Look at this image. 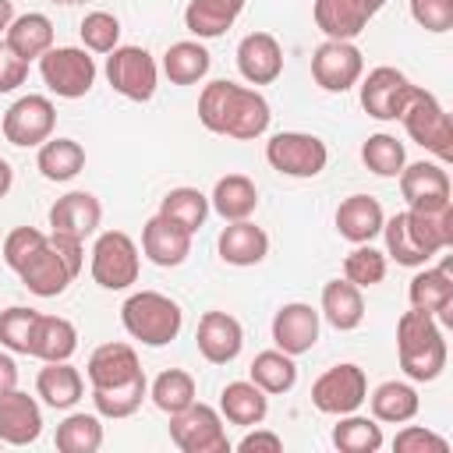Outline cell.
I'll return each instance as SVG.
<instances>
[{"label": "cell", "instance_id": "cell-4", "mask_svg": "<svg viewBox=\"0 0 453 453\" xmlns=\"http://www.w3.org/2000/svg\"><path fill=\"white\" fill-rule=\"evenodd\" d=\"M400 120H403L407 134H411L421 149H428V152L439 156L442 163L453 159V120H449V113L442 110V103H439L428 88H418V85H414V92H411V99H407Z\"/></svg>", "mask_w": 453, "mask_h": 453}, {"label": "cell", "instance_id": "cell-11", "mask_svg": "<svg viewBox=\"0 0 453 453\" xmlns=\"http://www.w3.org/2000/svg\"><path fill=\"white\" fill-rule=\"evenodd\" d=\"M365 71L361 50L350 39H326L311 57V78L326 92H347Z\"/></svg>", "mask_w": 453, "mask_h": 453}, {"label": "cell", "instance_id": "cell-1", "mask_svg": "<svg viewBox=\"0 0 453 453\" xmlns=\"http://www.w3.org/2000/svg\"><path fill=\"white\" fill-rule=\"evenodd\" d=\"M269 103L262 92L234 85V81H209L198 96V120L212 134H230L251 142L269 127Z\"/></svg>", "mask_w": 453, "mask_h": 453}, {"label": "cell", "instance_id": "cell-8", "mask_svg": "<svg viewBox=\"0 0 453 453\" xmlns=\"http://www.w3.org/2000/svg\"><path fill=\"white\" fill-rule=\"evenodd\" d=\"M156 78H159V67H156L149 50H142V46H117V50H110V57H106V81L124 99L149 103L156 96Z\"/></svg>", "mask_w": 453, "mask_h": 453}, {"label": "cell", "instance_id": "cell-9", "mask_svg": "<svg viewBox=\"0 0 453 453\" xmlns=\"http://www.w3.org/2000/svg\"><path fill=\"white\" fill-rule=\"evenodd\" d=\"M92 280L103 290H124L138 280V244L124 230L99 234L92 248Z\"/></svg>", "mask_w": 453, "mask_h": 453}, {"label": "cell", "instance_id": "cell-5", "mask_svg": "<svg viewBox=\"0 0 453 453\" xmlns=\"http://www.w3.org/2000/svg\"><path fill=\"white\" fill-rule=\"evenodd\" d=\"M39 74L53 96L81 99L96 85V60L81 46H50L39 57Z\"/></svg>", "mask_w": 453, "mask_h": 453}, {"label": "cell", "instance_id": "cell-13", "mask_svg": "<svg viewBox=\"0 0 453 453\" xmlns=\"http://www.w3.org/2000/svg\"><path fill=\"white\" fill-rule=\"evenodd\" d=\"M53 124H57V110L50 96H21L4 113V138L21 149L42 145L53 134Z\"/></svg>", "mask_w": 453, "mask_h": 453}, {"label": "cell", "instance_id": "cell-56", "mask_svg": "<svg viewBox=\"0 0 453 453\" xmlns=\"http://www.w3.org/2000/svg\"><path fill=\"white\" fill-rule=\"evenodd\" d=\"M11 21H14V4H11V0H0V35L7 32Z\"/></svg>", "mask_w": 453, "mask_h": 453}, {"label": "cell", "instance_id": "cell-42", "mask_svg": "<svg viewBox=\"0 0 453 453\" xmlns=\"http://www.w3.org/2000/svg\"><path fill=\"white\" fill-rule=\"evenodd\" d=\"M99 446H103V425L96 414H67L57 425L60 453H96Z\"/></svg>", "mask_w": 453, "mask_h": 453}, {"label": "cell", "instance_id": "cell-18", "mask_svg": "<svg viewBox=\"0 0 453 453\" xmlns=\"http://www.w3.org/2000/svg\"><path fill=\"white\" fill-rule=\"evenodd\" d=\"M99 219H103V205L88 191H67L64 198H57L50 205V234L85 241L88 234H96Z\"/></svg>", "mask_w": 453, "mask_h": 453}, {"label": "cell", "instance_id": "cell-31", "mask_svg": "<svg viewBox=\"0 0 453 453\" xmlns=\"http://www.w3.org/2000/svg\"><path fill=\"white\" fill-rule=\"evenodd\" d=\"M322 315L333 329L347 333V329H357L361 319H365V297H361V287H354L350 280H329L322 287Z\"/></svg>", "mask_w": 453, "mask_h": 453}, {"label": "cell", "instance_id": "cell-40", "mask_svg": "<svg viewBox=\"0 0 453 453\" xmlns=\"http://www.w3.org/2000/svg\"><path fill=\"white\" fill-rule=\"evenodd\" d=\"M159 216H166V219H173L195 234L209 216V198L198 188H170L159 202Z\"/></svg>", "mask_w": 453, "mask_h": 453}, {"label": "cell", "instance_id": "cell-37", "mask_svg": "<svg viewBox=\"0 0 453 453\" xmlns=\"http://www.w3.org/2000/svg\"><path fill=\"white\" fill-rule=\"evenodd\" d=\"M251 382H255L265 396H269V393H287V389H294V382H297V365H294V357L283 354L280 347L262 350V354H255V361H251Z\"/></svg>", "mask_w": 453, "mask_h": 453}, {"label": "cell", "instance_id": "cell-52", "mask_svg": "<svg viewBox=\"0 0 453 453\" xmlns=\"http://www.w3.org/2000/svg\"><path fill=\"white\" fill-rule=\"evenodd\" d=\"M241 453H280L283 449V439L276 432H248L241 442H237Z\"/></svg>", "mask_w": 453, "mask_h": 453}, {"label": "cell", "instance_id": "cell-47", "mask_svg": "<svg viewBox=\"0 0 453 453\" xmlns=\"http://www.w3.org/2000/svg\"><path fill=\"white\" fill-rule=\"evenodd\" d=\"M35 319H39V311L25 308V304H11L7 311H0V343L14 354H28Z\"/></svg>", "mask_w": 453, "mask_h": 453}, {"label": "cell", "instance_id": "cell-22", "mask_svg": "<svg viewBox=\"0 0 453 453\" xmlns=\"http://www.w3.org/2000/svg\"><path fill=\"white\" fill-rule=\"evenodd\" d=\"M400 195H403V202H407V209L411 205H442V202H453L449 198V173L439 166V163H411V166H403L400 173Z\"/></svg>", "mask_w": 453, "mask_h": 453}, {"label": "cell", "instance_id": "cell-41", "mask_svg": "<svg viewBox=\"0 0 453 453\" xmlns=\"http://www.w3.org/2000/svg\"><path fill=\"white\" fill-rule=\"evenodd\" d=\"M149 396H152V403H156L163 414H177V411H184L188 403H195V379H191L188 372H180V368H166V372H159V375L152 379Z\"/></svg>", "mask_w": 453, "mask_h": 453}, {"label": "cell", "instance_id": "cell-19", "mask_svg": "<svg viewBox=\"0 0 453 453\" xmlns=\"http://www.w3.org/2000/svg\"><path fill=\"white\" fill-rule=\"evenodd\" d=\"M237 71L251 85H269L283 71V50L269 32H248L237 42Z\"/></svg>", "mask_w": 453, "mask_h": 453}, {"label": "cell", "instance_id": "cell-45", "mask_svg": "<svg viewBox=\"0 0 453 453\" xmlns=\"http://www.w3.org/2000/svg\"><path fill=\"white\" fill-rule=\"evenodd\" d=\"M361 159H365V166H368L375 177H396V173L407 166V152H403V145H400L393 134H386V131L365 138V145H361Z\"/></svg>", "mask_w": 453, "mask_h": 453}, {"label": "cell", "instance_id": "cell-26", "mask_svg": "<svg viewBox=\"0 0 453 453\" xmlns=\"http://www.w3.org/2000/svg\"><path fill=\"white\" fill-rule=\"evenodd\" d=\"M4 46L18 57V60H39L50 46H53V21L39 11H28V14H18L7 32H4Z\"/></svg>", "mask_w": 453, "mask_h": 453}, {"label": "cell", "instance_id": "cell-34", "mask_svg": "<svg viewBox=\"0 0 453 453\" xmlns=\"http://www.w3.org/2000/svg\"><path fill=\"white\" fill-rule=\"evenodd\" d=\"M35 166L46 180H71L85 170V149L74 142V138H46L39 145V156H35Z\"/></svg>", "mask_w": 453, "mask_h": 453}, {"label": "cell", "instance_id": "cell-28", "mask_svg": "<svg viewBox=\"0 0 453 453\" xmlns=\"http://www.w3.org/2000/svg\"><path fill=\"white\" fill-rule=\"evenodd\" d=\"M78 350V329L60 315H39L32 326L28 354L39 361H67Z\"/></svg>", "mask_w": 453, "mask_h": 453}, {"label": "cell", "instance_id": "cell-25", "mask_svg": "<svg viewBox=\"0 0 453 453\" xmlns=\"http://www.w3.org/2000/svg\"><path fill=\"white\" fill-rule=\"evenodd\" d=\"M216 248H219V258L230 265H258L269 251V234L251 219H234L219 230Z\"/></svg>", "mask_w": 453, "mask_h": 453}, {"label": "cell", "instance_id": "cell-3", "mask_svg": "<svg viewBox=\"0 0 453 453\" xmlns=\"http://www.w3.org/2000/svg\"><path fill=\"white\" fill-rule=\"evenodd\" d=\"M120 322L145 347H163L180 333L184 315L173 297H166L159 290H138L120 304Z\"/></svg>", "mask_w": 453, "mask_h": 453}, {"label": "cell", "instance_id": "cell-16", "mask_svg": "<svg viewBox=\"0 0 453 453\" xmlns=\"http://www.w3.org/2000/svg\"><path fill=\"white\" fill-rule=\"evenodd\" d=\"M195 343H198V354L209 361V365H226L241 354V343H244V329L234 315L226 311H205L198 319V329H195Z\"/></svg>", "mask_w": 453, "mask_h": 453}, {"label": "cell", "instance_id": "cell-49", "mask_svg": "<svg viewBox=\"0 0 453 453\" xmlns=\"http://www.w3.org/2000/svg\"><path fill=\"white\" fill-rule=\"evenodd\" d=\"M46 241H50V237H46L42 230H35V226H14V230L4 237V262L18 273Z\"/></svg>", "mask_w": 453, "mask_h": 453}, {"label": "cell", "instance_id": "cell-35", "mask_svg": "<svg viewBox=\"0 0 453 453\" xmlns=\"http://www.w3.org/2000/svg\"><path fill=\"white\" fill-rule=\"evenodd\" d=\"M209 71V50L195 39H180L163 53V74L173 85H195Z\"/></svg>", "mask_w": 453, "mask_h": 453}, {"label": "cell", "instance_id": "cell-57", "mask_svg": "<svg viewBox=\"0 0 453 453\" xmlns=\"http://www.w3.org/2000/svg\"><path fill=\"white\" fill-rule=\"evenodd\" d=\"M53 4H81V0H53Z\"/></svg>", "mask_w": 453, "mask_h": 453}, {"label": "cell", "instance_id": "cell-50", "mask_svg": "<svg viewBox=\"0 0 453 453\" xmlns=\"http://www.w3.org/2000/svg\"><path fill=\"white\" fill-rule=\"evenodd\" d=\"M393 449L396 453H449V442L421 425H407L403 432H396Z\"/></svg>", "mask_w": 453, "mask_h": 453}, {"label": "cell", "instance_id": "cell-10", "mask_svg": "<svg viewBox=\"0 0 453 453\" xmlns=\"http://www.w3.org/2000/svg\"><path fill=\"white\" fill-rule=\"evenodd\" d=\"M368 400V379L357 365H333L311 382V403L322 414H350Z\"/></svg>", "mask_w": 453, "mask_h": 453}, {"label": "cell", "instance_id": "cell-30", "mask_svg": "<svg viewBox=\"0 0 453 453\" xmlns=\"http://www.w3.org/2000/svg\"><path fill=\"white\" fill-rule=\"evenodd\" d=\"M209 205H212L226 223L248 219V216L258 209V188H255V180L244 177V173H226V177L216 180V188H212V195H209Z\"/></svg>", "mask_w": 453, "mask_h": 453}, {"label": "cell", "instance_id": "cell-44", "mask_svg": "<svg viewBox=\"0 0 453 453\" xmlns=\"http://www.w3.org/2000/svg\"><path fill=\"white\" fill-rule=\"evenodd\" d=\"M382 237H386V255L396 258V265L418 269V265H425V262L432 258V255L414 241V234H411V226H407V212L389 216V219L382 223Z\"/></svg>", "mask_w": 453, "mask_h": 453}, {"label": "cell", "instance_id": "cell-38", "mask_svg": "<svg viewBox=\"0 0 453 453\" xmlns=\"http://www.w3.org/2000/svg\"><path fill=\"white\" fill-rule=\"evenodd\" d=\"M372 400V418L375 421H389V425H403L418 414V393L414 386L407 382H382L375 386V393L368 396Z\"/></svg>", "mask_w": 453, "mask_h": 453}, {"label": "cell", "instance_id": "cell-39", "mask_svg": "<svg viewBox=\"0 0 453 453\" xmlns=\"http://www.w3.org/2000/svg\"><path fill=\"white\" fill-rule=\"evenodd\" d=\"M145 393H149V382H145V372H142V375H134V379H127L120 386L92 389V403H96V411L103 418H127V414H134L142 407Z\"/></svg>", "mask_w": 453, "mask_h": 453}, {"label": "cell", "instance_id": "cell-32", "mask_svg": "<svg viewBox=\"0 0 453 453\" xmlns=\"http://www.w3.org/2000/svg\"><path fill=\"white\" fill-rule=\"evenodd\" d=\"M241 11H244V0H191L184 11V25L198 39H216L237 21Z\"/></svg>", "mask_w": 453, "mask_h": 453}, {"label": "cell", "instance_id": "cell-7", "mask_svg": "<svg viewBox=\"0 0 453 453\" xmlns=\"http://www.w3.org/2000/svg\"><path fill=\"white\" fill-rule=\"evenodd\" d=\"M170 439L184 453H230L219 411L209 403H188L184 411L170 414Z\"/></svg>", "mask_w": 453, "mask_h": 453}, {"label": "cell", "instance_id": "cell-36", "mask_svg": "<svg viewBox=\"0 0 453 453\" xmlns=\"http://www.w3.org/2000/svg\"><path fill=\"white\" fill-rule=\"evenodd\" d=\"M315 25L326 32V39H354L365 32L368 18L354 0H315Z\"/></svg>", "mask_w": 453, "mask_h": 453}, {"label": "cell", "instance_id": "cell-48", "mask_svg": "<svg viewBox=\"0 0 453 453\" xmlns=\"http://www.w3.org/2000/svg\"><path fill=\"white\" fill-rule=\"evenodd\" d=\"M78 32H81L85 50H92V53H110V50H117V42H120V21H117L110 11H88V14L81 18Z\"/></svg>", "mask_w": 453, "mask_h": 453}, {"label": "cell", "instance_id": "cell-6", "mask_svg": "<svg viewBox=\"0 0 453 453\" xmlns=\"http://www.w3.org/2000/svg\"><path fill=\"white\" fill-rule=\"evenodd\" d=\"M265 159L283 177H315L326 170L329 149L319 134L308 131H280L265 142Z\"/></svg>", "mask_w": 453, "mask_h": 453}, {"label": "cell", "instance_id": "cell-17", "mask_svg": "<svg viewBox=\"0 0 453 453\" xmlns=\"http://www.w3.org/2000/svg\"><path fill=\"white\" fill-rule=\"evenodd\" d=\"M142 251H145V258L152 265L173 269V265H180L191 255V230H184L180 223H173V219L156 212L142 226Z\"/></svg>", "mask_w": 453, "mask_h": 453}, {"label": "cell", "instance_id": "cell-24", "mask_svg": "<svg viewBox=\"0 0 453 453\" xmlns=\"http://www.w3.org/2000/svg\"><path fill=\"white\" fill-rule=\"evenodd\" d=\"M407 212V226L414 234V241L435 258L439 251H446L453 244V202L442 205H411Z\"/></svg>", "mask_w": 453, "mask_h": 453}, {"label": "cell", "instance_id": "cell-15", "mask_svg": "<svg viewBox=\"0 0 453 453\" xmlns=\"http://www.w3.org/2000/svg\"><path fill=\"white\" fill-rule=\"evenodd\" d=\"M315 340H319V311H315L311 304L290 301V304H283V308L273 315V343H276L283 354L297 357V354L311 350Z\"/></svg>", "mask_w": 453, "mask_h": 453}, {"label": "cell", "instance_id": "cell-2", "mask_svg": "<svg viewBox=\"0 0 453 453\" xmlns=\"http://www.w3.org/2000/svg\"><path fill=\"white\" fill-rule=\"evenodd\" d=\"M396 354H400V368L407 379H414V382L439 379L446 368L442 326L418 308L403 311L396 322Z\"/></svg>", "mask_w": 453, "mask_h": 453}, {"label": "cell", "instance_id": "cell-46", "mask_svg": "<svg viewBox=\"0 0 453 453\" xmlns=\"http://www.w3.org/2000/svg\"><path fill=\"white\" fill-rule=\"evenodd\" d=\"M343 280H350L354 287H375L386 280V255L372 244H357L347 258H343Z\"/></svg>", "mask_w": 453, "mask_h": 453}, {"label": "cell", "instance_id": "cell-12", "mask_svg": "<svg viewBox=\"0 0 453 453\" xmlns=\"http://www.w3.org/2000/svg\"><path fill=\"white\" fill-rule=\"evenodd\" d=\"M411 92H414L411 78L403 71L382 64V67H372L368 78L361 81V106L375 120H400Z\"/></svg>", "mask_w": 453, "mask_h": 453}, {"label": "cell", "instance_id": "cell-43", "mask_svg": "<svg viewBox=\"0 0 453 453\" xmlns=\"http://www.w3.org/2000/svg\"><path fill=\"white\" fill-rule=\"evenodd\" d=\"M333 446L340 453H375V449H382V428L375 425V418H357L350 411L333 428Z\"/></svg>", "mask_w": 453, "mask_h": 453}, {"label": "cell", "instance_id": "cell-55", "mask_svg": "<svg viewBox=\"0 0 453 453\" xmlns=\"http://www.w3.org/2000/svg\"><path fill=\"white\" fill-rule=\"evenodd\" d=\"M354 4L361 7V14H365V18H375V14L386 7V0H354Z\"/></svg>", "mask_w": 453, "mask_h": 453}, {"label": "cell", "instance_id": "cell-23", "mask_svg": "<svg viewBox=\"0 0 453 453\" xmlns=\"http://www.w3.org/2000/svg\"><path fill=\"white\" fill-rule=\"evenodd\" d=\"M382 223H386V212L372 195H350L336 209V230L350 244H372V237L382 234Z\"/></svg>", "mask_w": 453, "mask_h": 453}, {"label": "cell", "instance_id": "cell-27", "mask_svg": "<svg viewBox=\"0 0 453 453\" xmlns=\"http://www.w3.org/2000/svg\"><path fill=\"white\" fill-rule=\"evenodd\" d=\"M134 375H142V365H138V354H134L131 343H103L88 357V382H92V389L120 386V382H127Z\"/></svg>", "mask_w": 453, "mask_h": 453}, {"label": "cell", "instance_id": "cell-51", "mask_svg": "<svg viewBox=\"0 0 453 453\" xmlns=\"http://www.w3.org/2000/svg\"><path fill=\"white\" fill-rule=\"evenodd\" d=\"M411 18L425 32H449L453 28V0H411Z\"/></svg>", "mask_w": 453, "mask_h": 453}, {"label": "cell", "instance_id": "cell-33", "mask_svg": "<svg viewBox=\"0 0 453 453\" xmlns=\"http://www.w3.org/2000/svg\"><path fill=\"white\" fill-rule=\"evenodd\" d=\"M219 411L230 425H262L265 421V411H269V400L265 393L248 379V382H230L223 393H219Z\"/></svg>", "mask_w": 453, "mask_h": 453}, {"label": "cell", "instance_id": "cell-29", "mask_svg": "<svg viewBox=\"0 0 453 453\" xmlns=\"http://www.w3.org/2000/svg\"><path fill=\"white\" fill-rule=\"evenodd\" d=\"M35 393L42 396L46 407H53V411H71V407L81 400L85 382H81V375H78L74 365H67V361H46V368H42L39 379H35Z\"/></svg>", "mask_w": 453, "mask_h": 453}, {"label": "cell", "instance_id": "cell-14", "mask_svg": "<svg viewBox=\"0 0 453 453\" xmlns=\"http://www.w3.org/2000/svg\"><path fill=\"white\" fill-rule=\"evenodd\" d=\"M407 297H411V308L439 319L442 326L453 322V262L449 255L442 258V265L435 269H421L411 287H407Z\"/></svg>", "mask_w": 453, "mask_h": 453}, {"label": "cell", "instance_id": "cell-21", "mask_svg": "<svg viewBox=\"0 0 453 453\" xmlns=\"http://www.w3.org/2000/svg\"><path fill=\"white\" fill-rule=\"evenodd\" d=\"M18 280H21L35 297H57V294L67 290V283L74 280V273H71V265L60 258V251L46 241V244L18 269Z\"/></svg>", "mask_w": 453, "mask_h": 453}, {"label": "cell", "instance_id": "cell-53", "mask_svg": "<svg viewBox=\"0 0 453 453\" xmlns=\"http://www.w3.org/2000/svg\"><path fill=\"white\" fill-rule=\"evenodd\" d=\"M11 389H18V365H14L11 354L0 350V396L11 393Z\"/></svg>", "mask_w": 453, "mask_h": 453}, {"label": "cell", "instance_id": "cell-54", "mask_svg": "<svg viewBox=\"0 0 453 453\" xmlns=\"http://www.w3.org/2000/svg\"><path fill=\"white\" fill-rule=\"evenodd\" d=\"M11 180H14V170H11L7 159H0V198L11 191Z\"/></svg>", "mask_w": 453, "mask_h": 453}, {"label": "cell", "instance_id": "cell-20", "mask_svg": "<svg viewBox=\"0 0 453 453\" xmlns=\"http://www.w3.org/2000/svg\"><path fill=\"white\" fill-rule=\"evenodd\" d=\"M42 432V411L39 403L21 393V389H11L0 396V442H11V446H28L35 442Z\"/></svg>", "mask_w": 453, "mask_h": 453}]
</instances>
